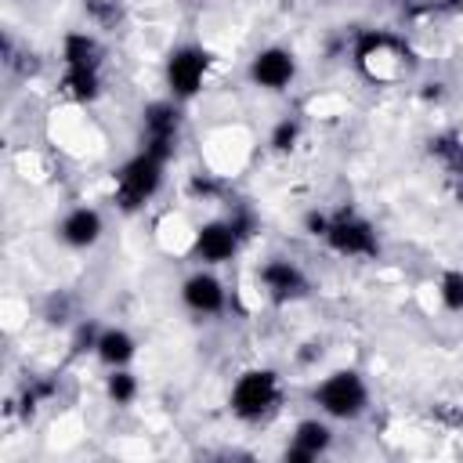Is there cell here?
Instances as JSON below:
<instances>
[{
	"label": "cell",
	"mask_w": 463,
	"mask_h": 463,
	"mask_svg": "<svg viewBox=\"0 0 463 463\" xmlns=\"http://www.w3.org/2000/svg\"><path fill=\"white\" fill-rule=\"evenodd\" d=\"M58 90L72 105H94L105 94V43L94 33L72 29L61 36Z\"/></svg>",
	"instance_id": "obj_1"
},
{
	"label": "cell",
	"mask_w": 463,
	"mask_h": 463,
	"mask_svg": "<svg viewBox=\"0 0 463 463\" xmlns=\"http://www.w3.org/2000/svg\"><path fill=\"white\" fill-rule=\"evenodd\" d=\"M344 58H351V65L373 83H391L412 69V47L394 29H354Z\"/></svg>",
	"instance_id": "obj_2"
},
{
	"label": "cell",
	"mask_w": 463,
	"mask_h": 463,
	"mask_svg": "<svg viewBox=\"0 0 463 463\" xmlns=\"http://www.w3.org/2000/svg\"><path fill=\"white\" fill-rule=\"evenodd\" d=\"M282 376L271 365H250L242 369L228 387V412L239 423H268L282 405Z\"/></svg>",
	"instance_id": "obj_3"
},
{
	"label": "cell",
	"mask_w": 463,
	"mask_h": 463,
	"mask_svg": "<svg viewBox=\"0 0 463 463\" xmlns=\"http://www.w3.org/2000/svg\"><path fill=\"white\" fill-rule=\"evenodd\" d=\"M163 177H166V163L156 159L152 152L137 148L116 174H112V203L119 213H137L145 210L159 188H163Z\"/></svg>",
	"instance_id": "obj_4"
},
{
	"label": "cell",
	"mask_w": 463,
	"mask_h": 463,
	"mask_svg": "<svg viewBox=\"0 0 463 463\" xmlns=\"http://www.w3.org/2000/svg\"><path fill=\"white\" fill-rule=\"evenodd\" d=\"M369 383L358 369H333L326 373L315 387H311V402L322 416L329 420H340V423H351V420H362L369 412Z\"/></svg>",
	"instance_id": "obj_5"
},
{
	"label": "cell",
	"mask_w": 463,
	"mask_h": 463,
	"mask_svg": "<svg viewBox=\"0 0 463 463\" xmlns=\"http://www.w3.org/2000/svg\"><path fill=\"white\" fill-rule=\"evenodd\" d=\"M322 242L329 246V253H336V257H344V260H373V257H380V232H376V224H373L365 213H358L354 206L333 210L329 232H326Z\"/></svg>",
	"instance_id": "obj_6"
},
{
	"label": "cell",
	"mask_w": 463,
	"mask_h": 463,
	"mask_svg": "<svg viewBox=\"0 0 463 463\" xmlns=\"http://www.w3.org/2000/svg\"><path fill=\"white\" fill-rule=\"evenodd\" d=\"M210 65H213V54L203 47V43H177L170 47L166 61H163V80H166V98L174 101H192L206 76H210Z\"/></svg>",
	"instance_id": "obj_7"
},
{
	"label": "cell",
	"mask_w": 463,
	"mask_h": 463,
	"mask_svg": "<svg viewBox=\"0 0 463 463\" xmlns=\"http://www.w3.org/2000/svg\"><path fill=\"white\" fill-rule=\"evenodd\" d=\"M181 130H184V116H181V101L174 98H156L141 109V148L152 152L156 159L170 163L177 156L181 145Z\"/></svg>",
	"instance_id": "obj_8"
},
{
	"label": "cell",
	"mask_w": 463,
	"mask_h": 463,
	"mask_svg": "<svg viewBox=\"0 0 463 463\" xmlns=\"http://www.w3.org/2000/svg\"><path fill=\"white\" fill-rule=\"evenodd\" d=\"M257 286L260 293L271 300V304H297L311 293V275L293 260V257H282V253H271L260 260L257 268Z\"/></svg>",
	"instance_id": "obj_9"
},
{
	"label": "cell",
	"mask_w": 463,
	"mask_h": 463,
	"mask_svg": "<svg viewBox=\"0 0 463 463\" xmlns=\"http://www.w3.org/2000/svg\"><path fill=\"white\" fill-rule=\"evenodd\" d=\"M242 235L235 232V224L228 217H210L203 224L192 228V257L206 268H217V264H228L235 260V253L242 250Z\"/></svg>",
	"instance_id": "obj_10"
},
{
	"label": "cell",
	"mask_w": 463,
	"mask_h": 463,
	"mask_svg": "<svg viewBox=\"0 0 463 463\" xmlns=\"http://www.w3.org/2000/svg\"><path fill=\"white\" fill-rule=\"evenodd\" d=\"M246 80L260 90H286L297 80V54L282 43H268V47L253 51V58L246 65Z\"/></svg>",
	"instance_id": "obj_11"
},
{
	"label": "cell",
	"mask_w": 463,
	"mask_h": 463,
	"mask_svg": "<svg viewBox=\"0 0 463 463\" xmlns=\"http://www.w3.org/2000/svg\"><path fill=\"white\" fill-rule=\"evenodd\" d=\"M181 304L199 318H213V315H221L228 307V286H224V279L217 271L195 268L181 282Z\"/></svg>",
	"instance_id": "obj_12"
},
{
	"label": "cell",
	"mask_w": 463,
	"mask_h": 463,
	"mask_svg": "<svg viewBox=\"0 0 463 463\" xmlns=\"http://www.w3.org/2000/svg\"><path fill=\"white\" fill-rule=\"evenodd\" d=\"M329 449H333V420L315 412V416H304V420L293 423V434H289V445H286L282 459L286 463H315Z\"/></svg>",
	"instance_id": "obj_13"
},
{
	"label": "cell",
	"mask_w": 463,
	"mask_h": 463,
	"mask_svg": "<svg viewBox=\"0 0 463 463\" xmlns=\"http://www.w3.org/2000/svg\"><path fill=\"white\" fill-rule=\"evenodd\" d=\"M54 232H58V239H61L69 250H94V246L101 242V235H105V217H101L98 206L80 203V206H69V210L58 217Z\"/></svg>",
	"instance_id": "obj_14"
},
{
	"label": "cell",
	"mask_w": 463,
	"mask_h": 463,
	"mask_svg": "<svg viewBox=\"0 0 463 463\" xmlns=\"http://www.w3.org/2000/svg\"><path fill=\"white\" fill-rule=\"evenodd\" d=\"M427 159L438 166L445 188H452L463 199V134L459 130H434L427 137Z\"/></svg>",
	"instance_id": "obj_15"
},
{
	"label": "cell",
	"mask_w": 463,
	"mask_h": 463,
	"mask_svg": "<svg viewBox=\"0 0 463 463\" xmlns=\"http://www.w3.org/2000/svg\"><path fill=\"white\" fill-rule=\"evenodd\" d=\"M137 354V340L130 329L123 326H101V336H98V347H94V358L105 365V369H119V365H130Z\"/></svg>",
	"instance_id": "obj_16"
},
{
	"label": "cell",
	"mask_w": 463,
	"mask_h": 463,
	"mask_svg": "<svg viewBox=\"0 0 463 463\" xmlns=\"http://www.w3.org/2000/svg\"><path fill=\"white\" fill-rule=\"evenodd\" d=\"M0 58H4V69L14 72V76H36L40 72V54L33 47H18V40L11 33H4V47H0Z\"/></svg>",
	"instance_id": "obj_17"
},
{
	"label": "cell",
	"mask_w": 463,
	"mask_h": 463,
	"mask_svg": "<svg viewBox=\"0 0 463 463\" xmlns=\"http://www.w3.org/2000/svg\"><path fill=\"white\" fill-rule=\"evenodd\" d=\"M54 394H58V376H33L18 394V412L25 420H33L40 412V405H47Z\"/></svg>",
	"instance_id": "obj_18"
},
{
	"label": "cell",
	"mask_w": 463,
	"mask_h": 463,
	"mask_svg": "<svg viewBox=\"0 0 463 463\" xmlns=\"http://www.w3.org/2000/svg\"><path fill=\"white\" fill-rule=\"evenodd\" d=\"M137 391H141V383H137V376H134L127 365L109 369V376H105V398H109L112 405H130V402L137 398Z\"/></svg>",
	"instance_id": "obj_19"
},
{
	"label": "cell",
	"mask_w": 463,
	"mask_h": 463,
	"mask_svg": "<svg viewBox=\"0 0 463 463\" xmlns=\"http://www.w3.org/2000/svg\"><path fill=\"white\" fill-rule=\"evenodd\" d=\"M434 289H438V300H441L445 311L463 315V268H445L438 275V286Z\"/></svg>",
	"instance_id": "obj_20"
},
{
	"label": "cell",
	"mask_w": 463,
	"mask_h": 463,
	"mask_svg": "<svg viewBox=\"0 0 463 463\" xmlns=\"http://www.w3.org/2000/svg\"><path fill=\"white\" fill-rule=\"evenodd\" d=\"M300 134H304V123L297 116H282V119H275V127L268 134V148L286 156V152H293L300 145Z\"/></svg>",
	"instance_id": "obj_21"
},
{
	"label": "cell",
	"mask_w": 463,
	"mask_h": 463,
	"mask_svg": "<svg viewBox=\"0 0 463 463\" xmlns=\"http://www.w3.org/2000/svg\"><path fill=\"white\" fill-rule=\"evenodd\" d=\"M87 22L94 29H116L123 22V4L119 0H80Z\"/></svg>",
	"instance_id": "obj_22"
},
{
	"label": "cell",
	"mask_w": 463,
	"mask_h": 463,
	"mask_svg": "<svg viewBox=\"0 0 463 463\" xmlns=\"http://www.w3.org/2000/svg\"><path fill=\"white\" fill-rule=\"evenodd\" d=\"M221 192H224V181L217 177V174H192L188 177V195L192 199H199V203H213V199H221Z\"/></svg>",
	"instance_id": "obj_23"
},
{
	"label": "cell",
	"mask_w": 463,
	"mask_h": 463,
	"mask_svg": "<svg viewBox=\"0 0 463 463\" xmlns=\"http://www.w3.org/2000/svg\"><path fill=\"white\" fill-rule=\"evenodd\" d=\"M98 336H101V326L98 322H76V333H72V354H94L98 347Z\"/></svg>",
	"instance_id": "obj_24"
},
{
	"label": "cell",
	"mask_w": 463,
	"mask_h": 463,
	"mask_svg": "<svg viewBox=\"0 0 463 463\" xmlns=\"http://www.w3.org/2000/svg\"><path fill=\"white\" fill-rule=\"evenodd\" d=\"M329 217H333V210H318V206H315V210H307V213L300 217V228H304L311 239H318V242H322V239H326V232H329Z\"/></svg>",
	"instance_id": "obj_25"
},
{
	"label": "cell",
	"mask_w": 463,
	"mask_h": 463,
	"mask_svg": "<svg viewBox=\"0 0 463 463\" xmlns=\"http://www.w3.org/2000/svg\"><path fill=\"white\" fill-rule=\"evenodd\" d=\"M69 307H72V300L58 289V293H51L47 297V307H43V318L51 322V326H69Z\"/></svg>",
	"instance_id": "obj_26"
},
{
	"label": "cell",
	"mask_w": 463,
	"mask_h": 463,
	"mask_svg": "<svg viewBox=\"0 0 463 463\" xmlns=\"http://www.w3.org/2000/svg\"><path fill=\"white\" fill-rule=\"evenodd\" d=\"M427 11H438V14H459V11H463V0H430Z\"/></svg>",
	"instance_id": "obj_27"
},
{
	"label": "cell",
	"mask_w": 463,
	"mask_h": 463,
	"mask_svg": "<svg viewBox=\"0 0 463 463\" xmlns=\"http://www.w3.org/2000/svg\"><path fill=\"white\" fill-rule=\"evenodd\" d=\"M423 87H427V90H423V98H427V101H438V98L445 94V90H441L445 83H423Z\"/></svg>",
	"instance_id": "obj_28"
}]
</instances>
